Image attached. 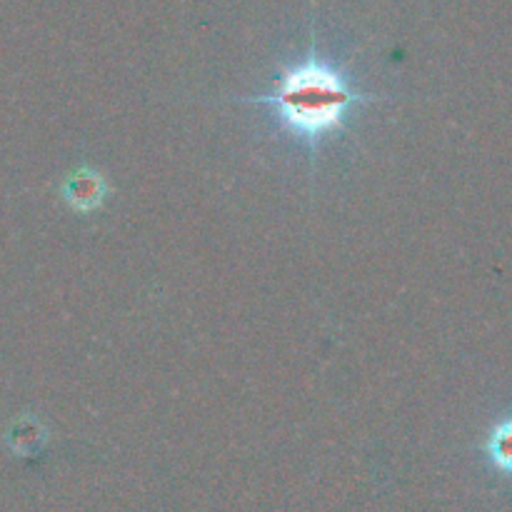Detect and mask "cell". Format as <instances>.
<instances>
[{
	"label": "cell",
	"mask_w": 512,
	"mask_h": 512,
	"mask_svg": "<svg viewBox=\"0 0 512 512\" xmlns=\"http://www.w3.org/2000/svg\"><path fill=\"white\" fill-rule=\"evenodd\" d=\"M230 100L240 105L273 108L280 128L300 140L315 163L323 145L348 128V115L355 108L380 103L385 98L355 88L350 75L338 63L325 58L313 40L305 58L280 68L270 90Z\"/></svg>",
	"instance_id": "1"
},
{
	"label": "cell",
	"mask_w": 512,
	"mask_h": 512,
	"mask_svg": "<svg viewBox=\"0 0 512 512\" xmlns=\"http://www.w3.org/2000/svg\"><path fill=\"white\" fill-rule=\"evenodd\" d=\"M110 195V185L100 170L90 168V165H80L78 170L68 175L60 185V198L68 205L73 213L93 215L105 205Z\"/></svg>",
	"instance_id": "2"
},
{
	"label": "cell",
	"mask_w": 512,
	"mask_h": 512,
	"mask_svg": "<svg viewBox=\"0 0 512 512\" xmlns=\"http://www.w3.org/2000/svg\"><path fill=\"white\" fill-rule=\"evenodd\" d=\"M5 440H8V448L13 450L15 455L28 458V455L40 453V448L48 443V430H45V425L40 423L38 418H33V415H23V418H18L13 425H10L8 438Z\"/></svg>",
	"instance_id": "3"
},
{
	"label": "cell",
	"mask_w": 512,
	"mask_h": 512,
	"mask_svg": "<svg viewBox=\"0 0 512 512\" xmlns=\"http://www.w3.org/2000/svg\"><path fill=\"white\" fill-rule=\"evenodd\" d=\"M483 453L498 473L512 478V415L490 428L488 438L483 443Z\"/></svg>",
	"instance_id": "4"
}]
</instances>
